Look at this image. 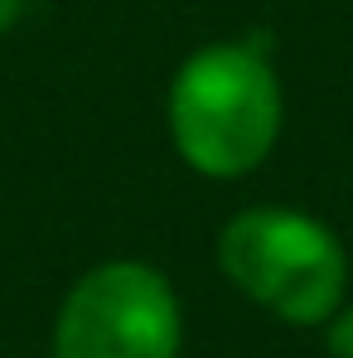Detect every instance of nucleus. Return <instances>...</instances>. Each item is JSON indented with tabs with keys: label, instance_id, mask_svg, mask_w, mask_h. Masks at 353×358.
<instances>
[{
	"label": "nucleus",
	"instance_id": "f257e3e1",
	"mask_svg": "<svg viewBox=\"0 0 353 358\" xmlns=\"http://www.w3.org/2000/svg\"><path fill=\"white\" fill-rule=\"evenodd\" d=\"M170 136L189 170L252 175L281 136V83L261 44H208L170 83Z\"/></svg>",
	"mask_w": 353,
	"mask_h": 358
},
{
	"label": "nucleus",
	"instance_id": "f03ea898",
	"mask_svg": "<svg viewBox=\"0 0 353 358\" xmlns=\"http://www.w3.org/2000/svg\"><path fill=\"white\" fill-rule=\"evenodd\" d=\"M218 262L242 296L286 324L329 320L349 286L339 238L295 208H242L218 238Z\"/></svg>",
	"mask_w": 353,
	"mask_h": 358
},
{
	"label": "nucleus",
	"instance_id": "7ed1b4c3",
	"mask_svg": "<svg viewBox=\"0 0 353 358\" xmlns=\"http://www.w3.org/2000/svg\"><path fill=\"white\" fill-rule=\"evenodd\" d=\"M175 286L145 262L92 266L59 310L54 358H175Z\"/></svg>",
	"mask_w": 353,
	"mask_h": 358
},
{
	"label": "nucleus",
	"instance_id": "20e7f679",
	"mask_svg": "<svg viewBox=\"0 0 353 358\" xmlns=\"http://www.w3.org/2000/svg\"><path fill=\"white\" fill-rule=\"evenodd\" d=\"M329 354L334 358H353V305L339 310L334 324H329Z\"/></svg>",
	"mask_w": 353,
	"mask_h": 358
},
{
	"label": "nucleus",
	"instance_id": "39448f33",
	"mask_svg": "<svg viewBox=\"0 0 353 358\" xmlns=\"http://www.w3.org/2000/svg\"><path fill=\"white\" fill-rule=\"evenodd\" d=\"M20 5H24V0H0V34L20 20Z\"/></svg>",
	"mask_w": 353,
	"mask_h": 358
}]
</instances>
